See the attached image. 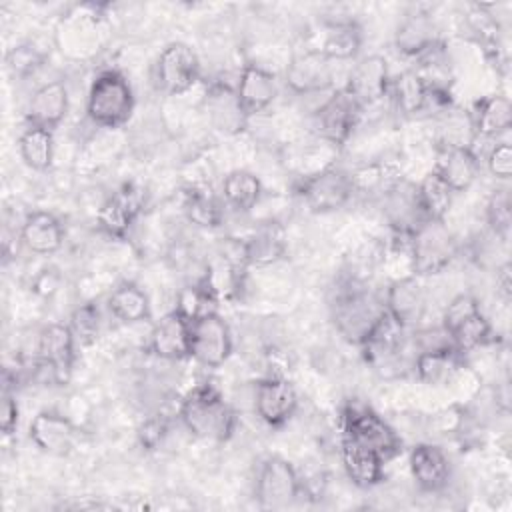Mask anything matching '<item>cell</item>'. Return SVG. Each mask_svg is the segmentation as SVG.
<instances>
[{
	"instance_id": "6da1fadb",
	"label": "cell",
	"mask_w": 512,
	"mask_h": 512,
	"mask_svg": "<svg viewBox=\"0 0 512 512\" xmlns=\"http://www.w3.org/2000/svg\"><path fill=\"white\" fill-rule=\"evenodd\" d=\"M330 312L338 334L346 342L360 346L386 308L384 298L366 288L364 280L348 276L338 284Z\"/></svg>"
},
{
	"instance_id": "7a4b0ae2",
	"label": "cell",
	"mask_w": 512,
	"mask_h": 512,
	"mask_svg": "<svg viewBox=\"0 0 512 512\" xmlns=\"http://www.w3.org/2000/svg\"><path fill=\"white\" fill-rule=\"evenodd\" d=\"M184 428L202 440L226 442L236 428V414L222 398L220 390L204 382L194 386L180 402L178 410Z\"/></svg>"
},
{
	"instance_id": "3957f363",
	"label": "cell",
	"mask_w": 512,
	"mask_h": 512,
	"mask_svg": "<svg viewBox=\"0 0 512 512\" xmlns=\"http://www.w3.org/2000/svg\"><path fill=\"white\" fill-rule=\"evenodd\" d=\"M134 112V92L118 70H102L88 88L86 116L100 128H120Z\"/></svg>"
},
{
	"instance_id": "277c9868",
	"label": "cell",
	"mask_w": 512,
	"mask_h": 512,
	"mask_svg": "<svg viewBox=\"0 0 512 512\" xmlns=\"http://www.w3.org/2000/svg\"><path fill=\"white\" fill-rule=\"evenodd\" d=\"M458 244L444 220H424L408 238L410 274L434 276L456 258Z\"/></svg>"
},
{
	"instance_id": "5b68a950",
	"label": "cell",
	"mask_w": 512,
	"mask_h": 512,
	"mask_svg": "<svg viewBox=\"0 0 512 512\" xmlns=\"http://www.w3.org/2000/svg\"><path fill=\"white\" fill-rule=\"evenodd\" d=\"M340 436L358 440L360 444L376 450L384 460L394 458L402 450V438L396 430L370 406L348 404L340 416Z\"/></svg>"
},
{
	"instance_id": "8992f818",
	"label": "cell",
	"mask_w": 512,
	"mask_h": 512,
	"mask_svg": "<svg viewBox=\"0 0 512 512\" xmlns=\"http://www.w3.org/2000/svg\"><path fill=\"white\" fill-rule=\"evenodd\" d=\"M254 494L260 508L282 510L304 494V480L288 460L268 456L256 472Z\"/></svg>"
},
{
	"instance_id": "52a82bcc",
	"label": "cell",
	"mask_w": 512,
	"mask_h": 512,
	"mask_svg": "<svg viewBox=\"0 0 512 512\" xmlns=\"http://www.w3.org/2000/svg\"><path fill=\"white\" fill-rule=\"evenodd\" d=\"M232 354V334L214 310L190 320V358L204 368H220Z\"/></svg>"
},
{
	"instance_id": "ba28073f",
	"label": "cell",
	"mask_w": 512,
	"mask_h": 512,
	"mask_svg": "<svg viewBox=\"0 0 512 512\" xmlns=\"http://www.w3.org/2000/svg\"><path fill=\"white\" fill-rule=\"evenodd\" d=\"M296 190L304 204L316 214L340 210L354 194L350 174L340 168H322L308 174L300 180Z\"/></svg>"
},
{
	"instance_id": "9c48e42d",
	"label": "cell",
	"mask_w": 512,
	"mask_h": 512,
	"mask_svg": "<svg viewBox=\"0 0 512 512\" xmlns=\"http://www.w3.org/2000/svg\"><path fill=\"white\" fill-rule=\"evenodd\" d=\"M76 340L68 324L52 322L40 330L36 344V366L46 370L50 380L66 384L76 360Z\"/></svg>"
},
{
	"instance_id": "30bf717a",
	"label": "cell",
	"mask_w": 512,
	"mask_h": 512,
	"mask_svg": "<svg viewBox=\"0 0 512 512\" xmlns=\"http://www.w3.org/2000/svg\"><path fill=\"white\" fill-rule=\"evenodd\" d=\"M154 78L158 90L168 96L188 92L200 78V62L196 52L184 42H170L158 54Z\"/></svg>"
},
{
	"instance_id": "8fae6325",
	"label": "cell",
	"mask_w": 512,
	"mask_h": 512,
	"mask_svg": "<svg viewBox=\"0 0 512 512\" xmlns=\"http://www.w3.org/2000/svg\"><path fill=\"white\" fill-rule=\"evenodd\" d=\"M362 106L354 96L342 86L332 96H328L314 114L316 130L320 138L332 146H344L352 136L358 120L362 116Z\"/></svg>"
},
{
	"instance_id": "7c38bea8",
	"label": "cell",
	"mask_w": 512,
	"mask_h": 512,
	"mask_svg": "<svg viewBox=\"0 0 512 512\" xmlns=\"http://www.w3.org/2000/svg\"><path fill=\"white\" fill-rule=\"evenodd\" d=\"M406 330L408 328H404L398 320L384 312L382 318L360 344L364 360L382 376H388V370L400 368Z\"/></svg>"
},
{
	"instance_id": "4fadbf2b",
	"label": "cell",
	"mask_w": 512,
	"mask_h": 512,
	"mask_svg": "<svg viewBox=\"0 0 512 512\" xmlns=\"http://www.w3.org/2000/svg\"><path fill=\"white\" fill-rule=\"evenodd\" d=\"M298 408V394L290 380L280 374H270L258 380L254 390V410L258 418L272 426H284Z\"/></svg>"
},
{
	"instance_id": "5bb4252c",
	"label": "cell",
	"mask_w": 512,
	"mask_h": 512,
	"mask_svg": "<svg viewBox=\"0 0 512 512\" xmlns=\"http://www.w3.org/2000/svg\"><path fill=\"white\" fill-rule=\"evenodd\" d=\"M390 82H392V76H390L386 58L378 54H370L356 60L344 88L354 96V100L362 108H366V106L378 104L382 98L388 96Z\"/></svg>"
},
{
	"instance_id": "9a60e30c",
	"label": "cell",
	"mask_w": 512,
	"mask_h": 512,
	"mask_svg": "<svg viewBox=\"0 0 512 512\" xmlns=\"http://www.w3.org/2000/svg\"><path fill=\"white\" fill-rule=\"evenodd\" d=\"M334 64L316 48L296 54L286 68V86L296 94H314L332 88Z\"/></svg>"
},
{
	"instance_id": "2e32d148",
	"label": "cell",
	"mask_w": 512,
	"mask_h": 512,
	"mask_svg": "<svg viewBox=\"0 0 512 512\" xmlns=\"http://www.w3.org/2000/svg\"><path fill=\"white\" fill-rule=\"evenodd\" d=\"M144 206V190L124 184L112 192L98 210V226L112 238H124Z\"/></svg>"
},
{
	"instance_id": "e0dca14e",
	"label": "cell",
	"mask_w": 512,
	"mask_h": 512,
	"mask_svg": "<svg viewBox=\"0 0 512 512\" xmlns=\"http://www.w3.org/2000/svg\"><path fill=\"white\" fill-rule=\"evenodd\" d=\"M148 350L170 362L190 358V320L176 308L164 314L150 330Z\"/></svg>"
},
{
	"instance_id": "ac0fdd59",
	"label": "cell",
	"mask_w": 512,
	"mask_h": 512,
	"mask_svg": "<svg viewBox=\"0 0 512 512\" xmlns=\"http://www.w3.org/2000/svg\"><path fill=\"white\" fill-rule=\"evenodd\" d=\"M396 50L414 60H422L440 46L438 26L428 12H412L402 18L394 32Z\"/></svg>"
},
{
	"instance_id": "d6986e66",
	"label": "cell",
	"mask_w": 512,
	"mask_h": 512,
	"mask_svg": "<svg viewBox=\"0 0 512 512\" xmlns=\"http://www.w3.org/2000/svg\"><path fill=\"white\" fill-rule=\"evenodd\" d=\"M384 308L404 328L416 326L426 312V294L418 276L408 274L392 280L384 294Z\"/></svg>"
},
{
	"instance_id": "ffe728a7",
	"label": "cell",
	"mask_w": 512,
	"mask_h": 512,
	"mask_svg": "<svg viewBox=\"0 0 512 512\" xmlns=\"http://www.w3.org/2000/svg\"><path fill=\"white\" fill-rule=\"evenodd\" d=\"M34 446L50 456H66L74 448V424L54 410H40L28 428Z\"/></svg>"
},
{
	"instance_id": "44dd1931",
	"label": "cell",
	"mask_w": 512,
	"mask_h": 512,
	"mask_svg": "<svg viewBox=\"0 0 512 512\" xmlns=\"http://www.w3.org/2000/svg\"><path fill=\"white\" fill-rule=\"evenodd\" d=\"M478 156L472 146H456V144H440L436 152L434 172L450 186L454 194L466 192L476 176H478Z\"/></svg>"
},
{
	"instance_id": "7402d4cb",
	"label": "cell",
	"mask_w": 512,
	"mask_h": 512,
	"mask_svg": "<svg viewBox=\"0 0 512 512\" xmlns=\"http://www.w3.org/2000/svg\"><path fill=\"white\" fill-rule=\"evenodd\" d=\"M204 106H206V114L210 124L228 136L240 134L246 124H248V114L242 108L236 90L228 84L222 82H214L204 98Z\"/></svg>"
},
{
	"instance_id": "603a6c76",
	"label": "cell",
	"mask_w": 512,
	"mask_h": 512,
	"mask_svg": "<svg viewBox=\"0 0 512 512\" xmlns=\"http://www.w3.org/2000/svg\"><path fill=\"white\" fill-rule=\"evenodd\" d=\"M340 460L346 476L358 488H372L384 478L386 460L376 450L360 444L358 440L340 436Z\"/></svg>"
},
{
	"instance_id": "cb8c5ba5",
	"label": "cell",
	"mask_w": 512,
	"mask_h": 512,
	"mask_svg": "<svg viewBox=\"0 0 512 512\" xmlns=\"http://www.w3.org/2000/svg\"><path fill=\"white\" fill-rule=\"evenodd\" d=\"M234 90L246 114L252 116L266 110L276 100L278 82L270 70L248 62L242 66Z\"/></svg>"
},
{
	"instance_id": "d4e9b609",
	"label": "cell",
	"mask_w": 512,
	"mask_h": 512,
	"mask_svg": "<svg viewBox=\"0 0 512 512\" xmlns=\"http://www.w3.org/2000/svg\"><path fill=\"white\" fill-rule=\"evenodd\" d=\"M408 466L414 482L424 492H438L448 484L450 460L446 452L434 444H416L408 454Z\"/></svg>"
},
{
	"instance_id": "484cf974",
	"label": "cell",
	"mask_w": 512,
	"mask_h": 512,
	"mask_svg": "<svg viewBox=\"0 0 512 512\" xmlns=\"http://www.w3.org/2000/svg\"><path fill=\"white\" fill-rule=\"evenodd\" d=\"M68 106L70 98L66 84L62 80H52L34 90L26 108V120L30 126L54 130L66 118Z\"/></svg>"
},
{
	"instance_id": "4316f807",
	"label": "cell",
	"mask_w": 512,
	"mask_h": 512,
	"mask_svg": "<svg viewBox=\"0 0 512 512\" xmlns=\"http://www.w3.org/2000/svg\"><path fill=\"white\" fill-rule=\"evenodd\" d=\"M382 196H384V212L392 232L412 234L426 220L418 204L416 186L404 182L402 178L396 184H392Z\"/></svg>"
},
{
	"instance_id": "83f0119b",
	"label": "cell",
	"mask_w": 512,
	"mask_h": 512,
	"mask_svg": "<svg viewBox=\"0 0 512 512\" xmlns=\"http://www.w3.org/2000/svg\"><path fill=\"white\" fill-rule=\"evenodd\" d=\"M20 242L32 254H54L62 248L64 242L62 222L52 212L34 210L24 218L20 226Z\"/></svg>"
},
{
	"instance_id": "f1b7e54d",
	"label": "cell",
	"mask_w": 512,
	"mask_h": 512,
	"mask_svg": "<svg viewBox=\"0 0 512 512\" xmlns=\"http://www.w3.org/2000/svg\"><path fill=\"white\" fill-rule=\"evenodd\" d=\"M474 138H496L512 126V102L504 94H490L476 102L470 116Z\"/></svg>"
},
{
	"instance_id": "f546056e",
	"label": "cell",
	"mask_w": 512,
	"mask_h": 512,
	"mask_svg": "<svg viewBox=\"0 0 512 512\" xmlns=\"http://www.w3.org/2000/svg\"><path fill=\"white\" fill-rule=\"evenodd\" d=\"M460 352L454 346H440L420 350L414 358V372L420 382L428 386H440L452 380L460 366Z\"/></svg>"
},
{
	"instance_id": "4dcf8cb0",
	"label": "cell",
	"mask_w": 512,
	"mask_h": 512,
	"mask_svg": "<svg viewBox=\"0 0 512 512\" xmlns=\"http://www.w3.org/2000/svg\"><path fill=\"white\" fill-rule=\"evenodd\" d=\"M244 248L248 266H270L286 254L284 228L276 222H268L244 238Z\"/></svg>"
},
{
	"instance_id": "1f68e13d",
	"label": "cell",
	"mask_w": 512,
	"mask_h": 512,
	"mask_svg": "<svg viewBox=\"0 0 512 512\" xmlns=\"http://www.w3.org/2000/svg\"><path fill=\"white\" fill-rule=\"evenodd\" d=\"M362 48V30L354 20H334L326 24L322 44L316 48L332 62H344L358 56Z\"/></svg>"
},
{
	"instance_id": "d6a6232c",
	"label": "cell",
	"mask_w": 512,
	"mask_h": 512,
	"mask_svg": "<svg viewBox=\"0 0 512 512\" xmlns=\"http://www.w3.org/2000/svg\"><path fill=\"white\" fill-rule=\"evenodd\" d=\"M388 94L396 110L404 116H414L424 112L428 98V82L418 70H404L390 82Z\"/></svg>"
},
{
	"instance_id": "836d02e7",
	"label": "cell",
	"mask_w": 512,
	"mask_h": 512,
	"mask_svg": "<svg viewBox=\"0 0 512 512\" xmlns=\"http://www.w3.org/2000/svg\"><path fill=\"white\" fill-rule=\"evenodd\" d=\"M108 310L116 320L124 324H136L148 320L150 302L146 292L138 284L122 282L108 296Z\"/></svg>"
},
{
	"instance_id": "e575fe53",
	"label": "cell",
	"mask_w": 512,
	"mask_h": 512,
	"mask_svg": "<svg viewBox=\"0 0 512 512\" xmlns=\"http://www.w3.org/2000/svg\"><path fill=\"white\" fill-rule=\"evenodd\" d=\"M262 196V184L250 170H230L222 180V198L236 212H250Z\"/></svg>"
},
{
	"instance_id": "d590c367",
	"label": "cell",
	"mask_w": 512,
	"mask_h": 512,
	"mask_svg": "<svg viewBox=\"0 0 512 512\" xmlns=\"http://www.w3.org/2000/svg\"><path fill=\"white\" fill-rule=\"evenodd\" d=\"M18 150L22 162L34 170L44 172L52 166L54 160V134L48 128L26 126V130L18 138Z\"/></svg>"
},
{
	"instance_id": "8d00e7d4",
	"label": "cell",
	"mask_w": 512,
	"mask_h": 512,
	"mask_svg": "<svg viewBox=\"0 0 512 512\" xmlns=\"http://www.w3.org/2000/svg\"><path fill=\"white\" fill-rule=\"evenodd\" d=\"M416 196H418V204H420V210L426 220H444L452 206L454 192L432 170L416 184Z\"/></svg>"
},
{
	"instance_id": "74e56055",
	"label": "cell",
	"mask_w": 512,
	"mask_h": 512,
	"mask_svg": "<svg viewBox=\"0 0 512 512\" xmlns=\"http://www.w3.org/2000/svg\"><path fill=\"white\" fill-rule=\"evenodd\" d=\"M184 212L188 220L202 228H216L222 222V210L210 190L192 186L184 194Z\"/></svg>"
},
{
	"instance_id": "f35d334b",
	"label": "cell",
	"mask_w": 512,
	"mask_h": 512,
	"mask_svg": "<svg viewBox=\"0 0 512 512\" xmlns=\"http://www.w3.org/2000/svg\"><path fill=\"white\" fill-rule=\"evenodd\" d=\"M448 338L460 354L472 352L492 340V326L488 318L482 314V310H478L464 322H460L454 330H450Z\"/></svg>"
},
{
	"instance_id": "ab89813d",
	"label": "cell",
	"mask_w": 512,
	"mask_h": 512,
	"mask_svg": "<svg viewBox=\"0 0 512 512\" xmlns=\"http://www.w3.org/2000/svg\"><path fill=\"white\" fill-rule=\"evenodd\" d=\"M70 330L78 346H90L98 338L100 330V312L94 302H86L78 306L70 316Z\"/></svg>"
},
{
	"instance_id": "60d3db41",
	"label": "cell",
	"mask_w": 512,
	"mask_h": 512,
	"mask_svg": "<svg viewBox=\"0 0 512 512\" xmlns=\"http://www.w3.org/2000/svg\"><path fill=\"white\" fill-rule=\"evenodd\" d=\"M486 224L498 238H508L510 224H512V208H510V194L506 188L494 190L486 204Z\"/></svg>"
},
{
	"instance_id": "b9f144b4",
	"label": "cell",
	"mask_w": 512,
	"mask_h": 512,
	"mask_svg": "<svg viewBox=\"0 0 512 512\" xmlns=\"http://www.w3.org/2000/svg\"><path fill=\"white\" fill-rule=\"evenodd\" d=\"M44 62V54L34 46V44H20L14 46L8 54H6V64L8 70L14 76H28L34 74Z\"/></svg>"
},
{
	"instance_id": "7bdbcfd3",
	"label": "cell",
	"mask_w": 512,
	"mask_h": 512,
	"mask_svg": "<svg viewBox=\"0 0 512 512\" xmlns=\"http://www.w3.org/2000/svg\"><path fill=\"white\" fill-rule=\"evenodd\" d=\"M486 164L494 178L510 180V176H512V146L508 142L494 144L488 152Z\"/></svg>"
},
{
	"instance_id": "ee69618b",
	"label": "cell",
	"mask_w": 512,
	"mask_h": 512,
	"mask_svg": "<svg viewBox=\"0 0 512 512\" xmlns=\"http://www.w3.org/2000/svg\"><path fill=\"white\" fill-rule=\"evenodd\" d=\"M18 402L14 398V394L10 390L2 392V406H0V430L4 436L14 434L16 426H18Z\"/></svg>"
},
{
	"instance_id": "f6af8a7d",
	"label": "cell",
	"mask_w": 512,
	"mask_h": 512,
	"mask_svg": "<svg viewBox=\"0 0 512 512\" xmlns=\"http://www.w3.org/2000/svg\"><path fill=\"white\" fill-rule=\"evenodd\" d=\"M164 434H166V420H164V418H158V416L148 418V420L140 426V430H138L140 444H142L144 448H148V450H154V448L162 442Z\"/></svg>"
},
{
	"instance_id": "bcb514c9",
	"label": "cell",
	"mask_w": 512,
	"mask_h": 512,
	"mask_svg": "<svg viewBox=\"0 0 512 512\" xmlns=\"http://www.w3.org/2000/svg\"><path fill=\"white\" fill-rule=\"evenodd\" d=\"M496 292L502 300H510L512 294V278H510V264H504L496 274Z\"/></svg>"
}]
</instances>
